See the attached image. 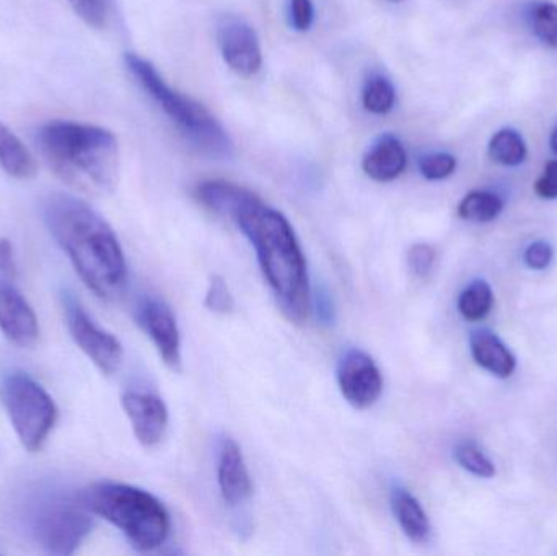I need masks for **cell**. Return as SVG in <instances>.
<instances>
[{"mask_svg": "<svg viewBox=\"0 0 557 556\" xmlns=\"http://www.w3.org/2000/svg\"><path fill=\"white\" fill-rule=\"evenodd\" d=\"M42 215L85 286L100 299H117L127 286V264L111 225L90 205L65 193L49 195Z\"/></svg>", "mask_w": 557, "mask_h": 556, "instance_id": "6da1fadb", "label": "cell"}, {"mask_svg": "<svg viewBox=\"0 0 557 556\" xmlns=\"http://www.w3.org/2000/svg\"><path fill=\"white\" fill-rule=\"evenodd\" d=\"M234 222L253 245L281 312L297 325L307 322L311 312L310 277L290 222L258 195L240 209Z\"/></svg>", "mask_w": 557, "mask_h": 556, "instance_id": "7a4b0ae2", "label": "cell"}, {"mask_svg": "<svg viewBox=\"0 0 557 556\" xmlns=\"http://www.w3.org/2000/svg\"><path fill=\"white\" fill-rule=\"evenodd\" d=\"M49 169L78 191L104 195L117 185L120 146L111 131L75 121H49L36 136Z\"/></svg>", "mask_w": 557, "mask_h": 556, "instance_id": "3957f363", "label": "cell"}, {"mask_svg": "<svg viewBox=\"0 0 557 556\" xmlns=\"http://www.w3.org/2000/svg\"><path fill=\"white\" fill-rule=\"evenodd\" d=\"M78 498L94 515L120 529L136 551H157L169 539V512L149 492L126 483L101 482Z\"/></svg>", "mask_w": 557, "mask_h": 556, "instance_id": "277c9868", "label": "cell"}, {"mask_svg": "<svg viewBox=\"0 0 557 556\" xmlns=\"http://www.w3.org/2000/svg\"><path fill=\"white\" fill-rule=\"evenodd\" d=\"M124 62L137 84L162 108L163 113L176 124L196 149L215 159H227L232 156L234 143L231 136L205 104L170 87L147 59L126 52Z\"/></svg>", "mask_w": 557, "mask_h": 556, "instance_id": "5b68a950", "label": "cell"}, {"mask_svg": "<svg viewBox=\"0 0 557 556\" xmlns=\"http://www.w3.org/2000/svg\"><path fill=\"white\" fill-rule=\"evenodd\" d=\"M0 398L22 446L28 453H39L58 421L51 395L26 372L13 371L0 382Z\"/></svg>", "mask_w": 557, "mask_h": 556, "instance_id": "8992f818", "label": "cell"}, {"mask_svg": "<svg viewBox=\"0 0 557 556\" xmlns=\"http://www.w3.org/2000/svg\"><path fill=\"white\" fill-rule=\"evenodd\" d=\"M94 512L81 498L45 499L29 516V531L39 547L52 555L74 554L94 529Z\"/></svg>", "mask_w": 557, "mask_h": 556, "instance_id": "52a82bcc", "label": "cell"}, {"mask_svg": "<svg viewBox=\"0 0 557 556\" xmlns=\"http://www.w3.org/2000/svg\"><path fill=\"white\" fill-rule=\"evenodd\" d=\"M62 307H64L65 323L75 345L97 366L101 374H116L124 358L120 339L107 330L100 329L72 294L65 293L62 296Z\"/></svg>", "mask_w": 557, "mask_h": 556, "instance_id": "ba28073f", "label": "cell"}, {"mask_svg": "<svg viewBox=\"0 0 557 556\" xmlns=\"http://www.w3.org/2000/svg\"><path fill=\"white\" fill-rule=\"evenodd\" d=\"M218 45L225 64L240 75L250 78L263 65L260 38L257 29L237 15H224L218 23Z\"/></svg>", "mask_w": 557, "mask_h": 556, "instance_id": "9c48e42d", "label": "cell"}, {"mask_svg": "<svg viewBox=\"0 0 557 556\" xmlns=\"http://www.w3.org/2000/svg\"><path fill=\"white\" fill-rule=\"evenodd\" d=\"M337 385L347 404L357 410H367L382 395V372L367 353L349 349L337 366Z\"/></svg>", "mask_w": 557, "mask_h": 556, "instance_id": "30bf717a", "label": "cell"}, {"mask_svg": "<svg viewBox=\"0 0 557 556\" xmlns=\"http://www.w3.org/2000/svg\"><path fill=\"white\" fill-rule=\"evenodd\" d=\"M121 404L133 424L134 436L144 447L162 443L169 427V408L159 395L131 388L124 392Z\"/></svg>", "mask_w": 557, "mask_h": 556, "instance_id": "8fae6325", "label": "cell"}, {"mask_svg": "<svg viewBox=\"0 0 557 556\" xmlns=\"http://www.w3.org/2000/svg\"><path fill=\"white\" fill-rule=\"evenodd\" d=\"M0 332L20 348H32L39 338L35 310L12 281L3 276H0Z\"/></svg>", "mask_w": 557, "mask_h": 556, "instance_id": "7c38bea8", "label": "cell"}, {"mask_svg": "<svg viewBox=\"0 0 557 556\" xmlns=\"http://www.w3.org/2000/svg\"><path fill=\"white\" fill-rule=\"evenodd\" d=\"M139 319L163 362L178 371L182 368V336L172 309L163 300L147 299L140 306Z\"/></svg>", "mask_w": 557, "mask_h": 556, "instance_id": "4fadbf2b", "label": "cell"}, {"mask_svg": "<svg viewBox=\"0 0 557 556\" xmlns=\"http://www.w3.org/2000/svg\"><path fill=\"white\" fill-rule=\"evenodd\" d=\"M218 482L222 499L231 508L244 505L253 495L244 454L232 437H224L219 444Z\"/></svg>", "mask_w": 557, "mask_h": 556, "instance_id": "5bb4252c", "label": "cell"}, {"mask_svg": "<svg viewBox=\"0 0 557 556\" xmlns=\"http://www.w3.org/2000/svg\"><path fill=\"white\" fill-rule=\"evenodd\" d=\"M406 165L408 153L405 146L392 134L379 137L362 160V169L367 176L380 183L398 178L405 172Z\"/></svg>", "mask_w": 557, "mask_h": 556, "instance_id": "9a60e30c", "label": "cell"}, {"mask_svg": "<svg viewBox=\"0 0 557 556\" xmlns=\"http://www.w3.org/2000/svg\"><path fill=\"white\" fill-rule=\"evenodd\" d=\"M255 193L245 186L235 185V183L205 182L196 188V198L206 206V208L214 211L215 214L224 215V218L234 221L235 215L240 212L247 202L255 198Z\"/></svg>", "mask_w": 557, "mask_h": 556, "instance_id": "2e32d148", "label": "cell"}, {"mask_svg": "<svg viewBox=\"0 0 557 556\" xmlns=\"http://www.w3.org/2000/svg\"><path fill=\"white\" fill-rule=\"evenodd\" d=\"M470 346L474 361L491 374L507 379L516 371V358L494 333L478 330L471 335Z\"/></svg>", "mask_w": 557, "mask_h": 556, "instance_id": "e0dca14e", "label": "cell"}, {"mask_svg": "<svg viewBox=\"0 0 557 556\" xmlns=\"http://www.w3.org/2000/svg\"><path fill=\"white\" fill-rule=\"evenodd\" d=\"M392 509L399 528L414 544H425L431 538V522L421 503L403 486L392 490Z\"/></svg>", "mask_w": 557, "mask_h": 556, "instance_id": "ac0fdd59", "label": "cell"}, {"mask_svg": "<svg viewBox=\"0 0 557 556\" xmlns=\"http://www.w3.org/2000/svg\"><path fill=\"white\" fill-rule=\"evenodd\" d=\"M0 166L16 180H29L36 175L35 157L3 123H0Z\"/></svg>", "mask_w": 557, "mask_h": 556, "instance_id": "d6986e66", "label": "cell"}, {"mask_svg": "<svg viewBox=\"0 0 557 556\" xmlns=\"http://www.w3.org/2000/svg\"><path fill=\"white\" fill-rule=\"evenodd\" d=\"M487 152L491 159L500 165L517 166L525 162L529 150L520 133L512 127H504L491 137Z\"/></svg>", "mask_w": 557, "mask_h": 556, "instance_id": "ffe728a7", "label": "cell"}, {"mask_svg": "<svg viewBox=\"0 0 557 556\" xmlns=\"http://www.w3.org/2000/svg\"><path fill=\"white\" fill-rule=\"evenodd\" d=\"M503 209V199L494 193L471 191L458 205V215L465 221L484 224V222L494 221Z\"/></svg>", "mask_w": 557, "mask_h": 556, "instance_id": "44dd1931", "label": "cell"}, {"mask_svg": "<svg viewBox=\"0 0 557 556\" xmlns=\"http://www.w3.org/2000/svg\"><path fill=\"white\" fill-rule=\"evenodd\" d=\"M493 289L486 281H474L458 299V310L470 322L483 320L493 309Z\"/></svg>", "mask_w": 557, "mask_h": 556, "instance_id": "7402d4cb", "label": "cell"}, {"mask_svg": "<svg viewBox=\"0 0 557 556\" xmlns=\"http://www.w3.org/2000/svg\"><path fill=\"white\" fill-rule=\"evenodd\" d=\"M395 101L396 90L388 77L373 74L367 78L362 91V103L367 111L373 114L389 113L395 107Z\"/></svg>", "mask_w": 557, "mask_h": 556, "instance_id": "603a6c76", "label": "cell"}, {"mask_svg": "<svg viewBox=\"0 0 557 556\" xmlns=\"http://www.w3.org/2000/svg\"><path fill=\"white\" fill-rule=\"evenodd\" d=\"M532 26L536 38L543 45L557 49V5L555 3H539L532 12Z\"/></svg>", "mask_w": 557, "mask_h": 556, "instance_id": "cb8c5ba5", "label": "cell"}, {"mask_svg": "<svg viewBox=\"0 0 557 556\" xmlns=\"http://www.w3.org/2000/svg\"><path fill=\"white\" fill-rule=\"evenodd\" d=\"M455 459L468 472L481 479H491L496 475L493 462L478 449L474 444L465 443L455 449Z\"/></svg>", "mask_w": 557, "mask_h": 556, "instance_id": "d4e9b609", "label": "cell"}, {"mask_svg": "<svg viewBox=\"0 0 557 556\" xmlns=\"http://www.w3.org/2000/svg\"><path fill=\"white\" fill-rule=\"evenodd\" d=\"M419 170H421L425 180L441 182V180L454 175L455 170H457V159L445 152L429 153V156L419 160Z\"/></svg>", "mask_w": 557, "mask_h": 556, "instance_id": "484cf974", "label": "cell"}, {"mask_svg": "<svg viewBox=\"0 0 557 556\" xmlns=\"http://www.w3.org/2000/svg\"><path fill=\"white\" fill-rule=\"evenodd\" d=\"M205 304L211 312L219 313V316H227V313L234 312V296H232L231 287H228L224 277H211Z\"/></svg>", "mask_w": 557, "mask_h": 556, "instance_id": "4316f807", "label": "cell"}, {"mask_svg": "<svg viewBox=\"0 0 557 556\" xmlns=\"http://www.w3.org/2000/svg\"><path fill=\"white\" fill-rule=\"evenodd\" d=\"M74 12L94 28L107 25L110 15V0H69Z\"/></svg>", "mask_w": 557, "mask_h": 556, "instance_id": "83f0119b", "label": "cell"}, {"mask_svg": "<svg viewBox=\"0 0 557 556\" xmlns=\"http://www.w3.org/2000/svg\"><path fill=\"white\" fill-rule=\"evenodd\" d=\"M288 20L290 26L297 32H308L313 25V0H290L288 2Z\"/></svg>", "mask_w": 557, "mask_h": 556, "instance_id": "f1b7e54d", "label": "cell"}, {"mask_svg": "<svg viewBox=\"0 0 557 556\" xmlns=\"http://www.w3.org/2000/svg\"><path fill=\"white\" fill-rule=\"evenodd\" d=\"M408 263L412 273L421 277L428 276L435 263L434 248L428 244L412 245L408 254Z\"/></svg>", "mask_w": 557, "mask_h": 556, "instance_id": "f546056e", "label": "cell"}, {"mask_svg": "<svg viewBox=\"0 0 557 556\" xmlns=\"http://www.w3.org/2000/svg\"><path fill=\"white\" fill-rule=\"evenodd\" d=\"M535 193L543 199H557V160L546 163L543 175L536 180Z\"/></svg>", "mask_w": 557, "mask_h": 556, "instance_id": "4dcf8cb0", "label": "cell"}, {"mask_svg": "<svg viewBox=\"0 0 557 556\" xmlns=\"http://www.w3.org/2000/svg\"><path fill=\"white\" fill-rule=\"evenodd\" d=\"M527 267L532 270H546L553 260V248L546 242H535L525 250Z\"/></svg>", "mask_w": 557, "mask_h": 556, "instance_id": "1f68e13d", "label": "cell"}, {"mask_svg": "<svg viewBox=\"0 0 557 556\" xmlns=\"http://www.w3.org/2000/svg\"><path fill=\"white\" fill-rule=\"evenodd\" d=\"M16 273H18V270H16L12 242L0 238V276L9 281H15Z\"/></svg>", "mask_w": 557, "mask_h": 556, "instance_id": "d6a6232c", "label": "cell"}, {"mask_svg": "<svg viewBox=\"0 0 557 556\" xmlns=\"http://www.w3.org/2000/svg\"><path fill=\"white\" fill-rule=\"evenodd\" d=\"M318 316L323 319L324 323H330L333 320V306L326 296H318Z\"/></svg>", "mask_w": 557, "mask_h": 556, "instance_id": "836d02e7", "label": "cell"}, {"mask_svg": "<svg viewBox=\"0 0 557 556\" xmlns=\"http://www.w3.org/2000/svg\"><path fill=\"white\" fill-rule=\"evenodd\" d=\"M549 146H552L553 152L557 156V127L552 133V137H549Z\"/></svg>", "mask_w": 557, "mask_h": 556, "instance_id": "e575fe53", "label": "cell"}, {"mask_svg": "<svg viewBox=\"0 0 557 556\" xmlns=\"http://www.w3.org/2000/svg\"><path fill=\"white\" fill-rule=\"evenodd\" d=\"M392 2H399V0H392Z\"/></svg>", "mask_w": 557, "mask_h": 556, "instance_id": "d590c367", "label": "cell"}]
</instances>
